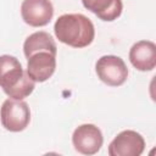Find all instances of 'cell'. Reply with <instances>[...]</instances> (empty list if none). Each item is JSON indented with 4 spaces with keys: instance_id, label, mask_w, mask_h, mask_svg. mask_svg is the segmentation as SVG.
I'll return each mask as SVG.
<instances>
[{
    "instance_id": "cell-5",
    "label": "cell",
    "mask_w": 156,
    "mask_h": 156,
    "mask_svg": "<svg viewBox=\"0 0 156 156\" xmlns=\"http://www.w3.org/2000/svg\"><path fill=\"white\" fill-rule=\"evenodd\" d=\"M72 144L77 152L90 156L100 151L104 144V136L99 127L91 123H84L74 129Z\"/></svg>"
},
{
    "instance_id": "cell-9",
    "label": "cell",
    "mask_w": 156,
    "mask_h": 156,
    "mask_svg": "<svg viewBox=\"0 0 156 156\" xmlns=\"http://www.w3.org/2000/svg\"><path fill=\"white\" fill-rule=\"evenodd\" d=\"M129 61L141 72L152 71L156 66V45L151 40H139L129 50Z\"/></svg>"
},
{
    "instance_id": "cell-1",
    "label": "cell",
    "mask_w": 156,
    "mask_h": 156,
    "mask_svg": "<svg viewBox=\"0 0 156 156\" xmlns=\"http://www.w3.org/2000/svg\"><path fill=\"white\" fill-rule=\"evenodd\" d=\"M54 33L58 41L76 49L90 45L95 38L93 22L82 13L61 15L54 24Z\"/></svg>"
},
{
    "instance_id": "cell-2",
    "label": "cell",
    "mask_w": 156,
    "mask_h": 156,
    "mask_svg": "<svg viewBox=\"0 0 156 156\" xmlns=\"http://www.w3.org/2000/svg\"><path fill=\"white\" fill-rule=\"evenodd\" d=\"M0 88L9 98L23 100L33 93L35 82L27 74V71L23 69L17 57L11 55H1Z\"/></svg>"
},
{
    "instance_id": "cell-10",
    "label": "cell",
    "mask_w": 156,
    "mask_h": 156,
    "mask_svg": "<svg viewBox=\"0 0 156 156\" xmlns=\"http://www.w3.org/2000/svg\"><path fill=\"white\" fill-rule=\"evenodd\" d=\"M83 6L100 20L112 22L122 15V0H82Z\"/></svg>"
},
{
    "instance_id": "cell-7",
    "label": "cell",
    "mask_w": 156,
    "mask_h": 156,
    "mask_svg": "<svg viewBox=\"0 0 156 156\" xmlns=\"http://www.w3.org/2000/svg\"><path fill=\"white\" fill-rule=\"evenodd\" d=\"M56 69V54L46 50L33 52L27 57V74L35 82L43 83L51 78Z\"/></svg>"
},
{
    "instance_id": "cell-8",
    "label": "cell",
    "mask_w": 156,
    "mask_h": 156,
    "mask_svg": "<svg viewBox=\"0 0 156 156\" xmlns=\"http://www.w3.org/2000/svg\"><path fill=\"white\" fill-rule=\"evenodd\" d=\"M21 16L24 23L30 27H44L52 20V2L50 0H23L21 4Z\"/></svg>"
},
{
    "instance_id": "cell-3",
    "label": "cell",
    "mask_w": 156,
    "mask_h": 156,
    "mask_svg": "<svg viewBox=\"0 0 156 156\" xmlns=\"http://www.w3.org/2000/svg\"><path fill=\"white\" fill-rule=\"evenodd\" d=\"M0 121L6 130L22 132L30 122V108L26 101L9 98L0 107Z\"/></svg>"
},
{
    "instance_id": "cell-11",
    "label": "cell",
    "mask_w": 156,
    "mask_h": 156,
    "mask_svg": "<svg viewBox=\"0 0 156 156\" xmlns=\"http://www.w3.org/2000/svg\"><path fill=\"white\" fill-rule=\"evenodd\" d=\"M41 50H46V51L57 54L56 43H55L54 38L48 32L39 30V32H34L29 37H27V39L23 43V52H24L26 58L29 55H32L33 52L41 51Z\"/></svg>"
},
{
    "instance_id": "cell-6",
    "label": "cell",
    "mask_w": 156,
    "mask_h": 156,
    "mask_svg": "<svg viewBox=\"0 0 156 156\" xmlns=\"http://www.w3.org/2000/svg\"><path fill=\"white\" fill-rule=\"evenodd\" d=\"M145 150L143 135L135 130L126 129L118 133L110 143L107 154L110 156H140Z\"/></svg>"
},
{
    "instance_id": "cell-4",
    "label": "cell",
    "mask_w": 156,
    "mask_h": 156,
    "mask_svg": "<svg viewBox=\"0 0 156 156\" xmlns=\"http://www.w3.org/2000/svg\"><path fill=\"white\" fill-rule=\"evenodd\" d=\"M98 78L108 87H119L128 78L126 62L116 55H104L95 63Z\"/></svg>"
}]
</instances>
